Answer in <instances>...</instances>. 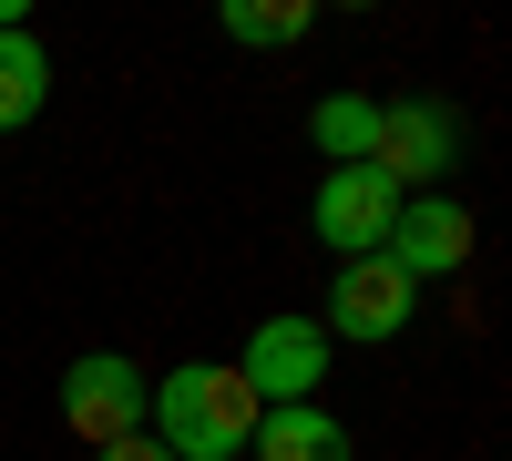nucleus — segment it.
<instances>
[{"instance_id":"nucleus-6","label":"nucleus","mask_w":512,"mask_h":461,"mask_svg":"<svg viewBox=\"0 0 512 461\" xmlns=\"http://www.w3.org/2000/svg\"><path fill=\"white\" fill-rule=\"evenodd\" d=\"M410 308H420V287L390 267V257H349V267H338L328 277V339H359V349H379V339H400V328H410Z\"/></svg>"},{"instance_id":"nucleus-12","label":"nucleus","mask_w":512,"mask_h":461,"mask_svg":"<svg viewBox=\"0 0 512 461\" xmlns=\"http://www.w3.org/2000/svg\"><path fill=\"white\" fill-rule=\"evenodd\" d=\"M93 461H175V451H164L154 431H134V441H113V451H93Z\"/></svg>"},{"instance_id":"nucleus-7","label":"nucleus","mask_w":512,"mask_h":461,"mask_svg":"<svg viewBox=\"0 0 512 461\" xmlns=\"http://www.w3.org/2000/svg\"><path fill=\"white\" fill-rule=\"evenodd\" d=\"M410 287L420 277H451L461 257H472V216H461L451 195H400V226H390V246H379Z\"/></svg>"},{"instance_id":"nucleus-8","label":"nucleus","mask_w":512,"mask_h":461,"mask_svg":"<svg viewBox=\"0 0 512 461\" xmlns=\"http://www.w3.org/2000/svg\"><path fill=\"white\" fill-rule=\"evenodd\" d=\"M256 461H349V421H328V410H256Z\"/></svg>"},{"instance_id":"nucleus-9","label":"nucleus","mask_w":512,"mask_h":461,"mask_svg":"<svg viewBox=\"0 0 512 461\" xmlns=\"http://www.w3.org/2000/svg\"><path fill=\"white\" fill-rule=\"evenodd\" d=\"M308 144H318L328 164H369V144H379V103H369V93H318Z\"/></svg>"},{"instance_id":"nucleus-3","label":"nucleus","mask_w":512,"mask_h":461,"mask_svg":"<svg viewBox=\"0 0 512 461\" xmlns=\"http://www.w3.org/2000/svg\"><path fill=\"white\" fill-rule=\"evenodd\" d=\"M369 164H379L400 195H431L451 164H461V113H451V103H431V93L379 103V144H369Z\"/></svg>"},{"instance_id":"nucleus-5","label":"nucleus","mask_w":512,"mask_h":461,"mask_svg":"<svg viewBox=\"0 0 512 461\" xmlns=\"http://www.w3.org/2000/svg\"><path fill=\"white\" fill-rule=\"evenodd\" d=\"M308 226L338 246V267H349V257H379V246H390V226H400V185L379 175V164H328Z\"/></svg>"},{"instance_id":"nucleus-10","label":"nucleus","mask_w":512,"mask_h":461,"mask_svg":"<svg viewBox=\"0 0 512 461\" xmlns=\"http://www.w3.org/2000/svg\"><path fill=\"white\" fill-rule=\"evenodd\" d=\"M41 93H52V52H41L31 31H0V134H11V123H31Z\"/></svg>"},{"instance_id":"nucleus-4","label":"nucleus","mask_w":512,"mask_h":461,"mask_svg":"<svg viewBox=\"0 0 512 461\" xmlns=\"http://www.w3.org/2000/svg\"><path fill=\"white\" fill-rule=\"evenodd\" d=\"M144 410H154V380H144L123 349H93V359H72V369H62V421L93 441V451L134 441V431H144Z\"/></svg>"},{"instance_id":"nucleus-1","label":"nucleus","mask_w":512,"mask_h":461,"mask_svg":"<svg viewBox=\"0 0 512 461\" xmlns=\"http://www.w3.org/2000/svg\"><path fill=\"white\" fill-rule=\"evenodd\" d=\"M144 431L175 451V461H236L256 441V390L236 380V359H185V369L154 380Z\"/></svg>"},{"instance_id":"nucleus-11","label":"nucleus","mask_w":512,"mask_h":461,"mask_svg":"<svg viewBox=\"0 0 512 461\" xmlns=\"http://www.w3.org/2000/svg\"><path fill=\"white\" fill-rule=\"evenodd\" d=\"M216 21H226V41H256V52H267V41H308L318 11L308 0H226Z\"/></svg>"},{"instance_id":"nucleus-2","label":"nucleus","mask_w":512,"mask_h":461,"mask_svg":"<svg viewBox=\"0 0 512 461\" xmlns=\"http://www.w3.org/2000/svg\"><path fill=\"white\" fill-rule=\"evenodd\" d=\"M236 380L256 390V410H308L318 380H328V328L318 318H256Z\"/></svg>"}]
</instances>
